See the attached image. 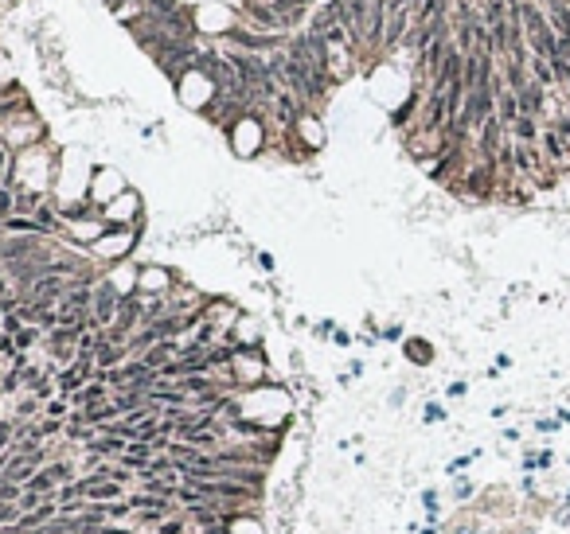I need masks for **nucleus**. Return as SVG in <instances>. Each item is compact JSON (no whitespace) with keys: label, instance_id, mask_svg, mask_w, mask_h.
<instances>
[{"label":"nucleus","instance_id":"nucleus-1","mask_svg":"<svg viewBox=\"0 0 570 534\" xmlns=\"http://www.w3.org/2000/svg\"><path fill=\"white\" fill-rule=\"evenodd\" d=\"M519 20H524L527 51L551 63V59L559 55V36H555V28H551V20H547V16H543L535 4H524V0H519Z\"/></svg>","mask_w":570,"mask_h":534},{"label":"nucleus","instance_id":"nucleus-2","mask_svg":"<svg viewBox=\"0 0 570 534\" xmlns=\"http://www.w3.org/2000/svg\"><path fill=\"white\" fill-rule=\"evenodd\" d=\"M129 507H133L137 523L141 527H161L164 519H172L176 515V499H161V496H148V491H137V496H126Z\"/></svg>","mask_w":570,"mask_h":534},{"label":"nucleus","instance_id":"nucleus-3","mask_svg":"<svg viewBox=\"0 0 570 534\" xmlns=\"http://www.w3.org/2000/svg\"><path fill=\"white\" fill-rule=\"evenodd\" d=\"M118 304H121V289L113 281H98L94 285V300H90V316H94V328H110L113 316H118Z\"/></svg>","mask_w":570,"mask_h":534},{"label":"nucleus","instance_id":"nucleus-4","mask_svg":"<svg viewBox=\"0 0 570 534\" xmlns=\"http://www.w3.org/2000/svg\"><path fill=\"white\" fill-rule=\"evenodd\" d=\"M539 145H543V156H547L551 164H559V168H563V164L570 160V140L555 129V125H547V129H543Z\"/></svg>","mask_w":570,"mask_h":534},{"label":"nucleus","instance_id":"nucleus-5","mask_svg":"<svg viewBox=\"0 0 570 534\" xmlns=\"http://www.w3.org/2000/svg\"><path fill=\"white\" fill-rule=\"evenodd\" d=\"M126 437H113V433H102V437H94L86 445V456H98V461H121L126 456Z\"/></svg>","mask_w":570,"mask_h":534},{"label":"nucleus","instance_id":"nucleus-6","mask_svg":"<svg viewBox=\"0 0 570 534\" xmlns=\"http://www.w3.org/2000/svg\"><path fill=\"white\" fill-rule=\"evenodd\" d=\"M110 398H113V390L106 386V382H86V386L71 398V406L74 410H98V406H106Z\"/></svg>","mask_w":570,"mask_h":534},{"label":"nucleus","instance_id":"nucleus-7","mask_svg":"<svg viewBox=\"0 0 570 534\" xmlns=\"http://www.w3.org/2000/svg\"><path fill=\"white\" fill-rule=\"evenodd\" d=\"M137 483H141V491L161 496V499H176V491H180V476L176 472H168V476H137Z\"/></svg>","mask_w":570,"mask_h":534},{"label":"nucleus","instance_id":"nucleus-8","mask_svg":"<svg viewBox=\"0 0 570 534\" xmlns=\"http://www.w3.org/2000/svg\"><path fill=\"white\" fill-rule=\"evenodd\" d=\"M113 410H118L121 417L126 414H133V410H141V406L148 402V394H141V390H133V386H126V390H113Z\"/></svg>","mask_w":570,"mask_h":534},{"label":"nucleus","instance_id":"nucleus-9","mask_svg":"<svg viewBox=\"0 0 570 534\" xmlns=\"http://www.w3.org/2000/svg\"><path fill=\"white\" fill-rule=\"evenodd\" d=\"M497 118H500L504 129H512V125L519 121V98L512 94V90H500L497 94Z\"/></svg>","mask_w":570,"mask_h":534},{"label":"nucleus","instance_id":"nucleus-10","mask_svg":"<svg viewBox=\"0 0 570 534\" xmlns=\"http://www.w3.org/2000/svg\"><path fill=\"white\" fill-rule=\"evenodd\" d=\"M527 71H531V82L535 86H543V90H551L555 86V71H551V63L547 59H539V55H531V59H527Z\"/></svg>","mask_w":570,"mask_h":534},{"label":"nucleus","instance_id":"nucleus-11","mask_svg":"<svg viewBox=\"0 0 570 534\" xmlns=\"http://www.w3.org/2000/svg\"><path fill=\"white\" fill-rule=\"evenodd\" d=\"M24 390V366H8L4 374H0V398H12Z\"/></svg>","mask_w":570,"mask_h":534},{"label":"nucleus","instance_id":"nucleus-12","mask_svg":"<svg viewBox=\"0 0 570 534\" xmlns=\"http://www.w3.org/2000/svg\"><path fill=\"white\" fill-rule=\"evenodd\" d=\"M551 28H555L559 39H570V8L563 4V0L551 4Z\"/></svg>","mask_w":570,"mask_h":534},{"label":"nucleus","instance_id":"nucleus-13","mask_svg":"<svg viewBox=\"0 0 570 534\" xmlns=\"http://www.w3.org/2000/svg\"><path fill=\"white\" fill-rule=\"evenodd\" d=\"M39 336H44V332H39V328H36V324H28V328H20V332H16V336H12V344H16V351H24V355H28V351H31V347H36V344H39Z\"/></svg>","mask_w":570,"mask_h":534},{"label":"nucleus","instance_id":"nucleus-14","mask_svg":"<svg viewBox=\"0 0 570 534\" xmlns=\"http://www.w3.org/2000/svg\"><path fill=\"white\" fill-rule=\"evenodd\" d=\"M402 347H407V359H410V363H418V366H426L429 359H434V351H429L426 339H407Z\"/></svg>","mask_w":570,"mask_h":534},{"label":"nucleus","instance_id":"nucleus-15","mask_svg":"<svg viewBox=\"0 0 570 534\" xmlns=\"http://www.w3.org/2000/svg\"><path fill=\"white\" fill-rule=\"evenodd\" d=\"M71 410H74L71 398H51V402H44V417H55V421H67Z\"/></svg>","mask_w":570,"mask_h":534},{"label":"nucleus","instance_id":"nucleus-16","mask_svg":"<svg viewBox=\"0 0 570 534\" xmlns=\"http://www.w3.org/2000/svg\"><path fill=\"white\" fill-rule=\"evenodd\" d=\"M55 390H59V386H55V379H51V374H44V379H39L36 386L28 390V394H31V398H39V402H51Z\"/></svg>","mask_w":570,"mask_h":534},{"label":"nucleus","instance_id":"nucleus-17","mask_svg":"<svg viewBox=\"0 0 570 534\" xmlns=\"http://www.w3.org/2000/svg\"><path fill=\"white\" fill-rule=\"evenodd\" d=\"M188 523H192V519H188V515L180 511V515H172V519H164L153 534H184V530H188Z\"/></svg>","mask_w":570,"mask_h":534},{"label":"nucleus","instance_id":"nucleus-18","mask_svg":"<svg viewBox=\"0 0 570 534\" xmlns=\"http://www.w3.org/2000/svg\"><path fill=\"white\" fill-rule=\"evenodd\" d=\"M129 515H133L129 499H118V503H106V519H110V523H126Z\"/></svg>","mask_w":570,"mask_h":534},{"label":"nucleus","instance_id":"nucleus-19","mask_svg":"<svg viewBox=\"0 0 570 534\" xmlns=\"http://www.w3.org/2000/svg\"><path fill=\"white\" fill-rule=\"evenodd\" d=\"M74 499H82V491H78V476H74L71 483H63V488L55 491V503H59V507H63V503H74Z\"/></svg>","mask_w":570,"mask_h":534},{"label":"nucleus","instance_id":"nucleus-20","mask_svg":"<svg viewBox=\"0 0 570 534\" xmlns=\"http://www.w3.org/2000/svg\"><path fill=\"white\" fill-rule=\"evenodd\" d=\"M20 496H24V488H20V483H12V480H0V503H20Z\"/></svg>","mask_w":570,"mask_h":534},{"label":"nucleus","instance_id":"nucleus-21","mask_svg":"<svg viewBox=\"0 0 570 534\" xmlns=\"http://www.w3.org/2000/svg\"><path fill=\"white\" fill-rule=\"evenodd\" d=\"M211 339H215V320H203L200 328H195V339H192V344H200V347H215Z\"/></svg>","mask_w":570,"mask_h":534},{"label":"nucleus","instance_id":"nucleus-22","mask_svg":"<svg viewBox=\"0 0 570 534\" xmlns=\"http://www.w3.org/2000/svg\"><path fill=\"white\" fill-rule=\"evenodd\" d=\"M12 441H16V425L12 421H0V456H8Z\"/></svg>","mask_w":570,"mask_h":534},{"label":"nucleus","instance_id":"nucleus-23","mask_svg":"<svg viewBox=\"0 0 570 534\" xmlns=\"http://www.w3.org/2000/svg\"><path fill=\"white\" fill-rule=\"evenodd\" d=\"M422 507H426V519L437 523V491H434V488L422 491Z\"/></svg>","mask_w":570,"mask_h":534},{"label":"nucleus","instance_id":"nucleus-24","mask_svg":"<svg viewBox=\"0 0 570 534\" xmlns=\"http://www.w3.org/2000/svg\"><path fill=\"white\" fill-rule=\"evenodd\" d=\"M0 328H4L8 336H16V332H20V328H28V324L20 320V312H8V316H0Z\"/></svg>","mask_w":570,"mask_h":534},{"label":"nucleus","instance_id":"nucleus-25","mask_svg":"<svg viewBox=\"0 0 570 534\" xmlns=\"http://www.w3.org/2000/svg\"><path fill=\"white\" fill-rule=\"evenodd\" d=\"M422 421H426V425H434V421H445V410H442V406H437V402H429V406H426V414H422Z\"/></svg>","mask_w":570,"mask_h":534},{"label":"nucleus","instance_id":"nucleus-26","mask_svg":"<svg viewBox=\"0 0 570 534\" xmlns=\"http://www.w3.org/2000/svg\"><path fill=\"white\" fill-rule=\"evenodd\" d=\"M477 461V453H469V456H457V461H449V472H461L465 464H473Z\"/></svg>","mask_w":570,"mask_h":534},{"label":"nucleus","instance_id":"nucleus-27","mask_svg":"<svg viewBox=\"0 0 570 534\" xmlns=\"http://www.w3.org/2000/svg\"><path fill=\"white\" fill-rule=\"evenodd\" d=\"M453 496H457V499H469V496H473V483H457V488H453Z\"/></svg>","mask_w":570,"mask_h":534},{"label":"nucleus","instance_id":"nucleus-28","mask_svg":"<svg viewBox=\"0 0 570 534\" xmlns=\"http://www.w3.org/2000/svg\"><path fill=\"white\" fill-rule=\"evenodd\" d=\"M383 339H402V328H399V324H391V328H383Z\"/></svg>","mask_w":570,"mask_h":534},{"label":"nucleus","instance_id":"nucleus-29","mask_svg":"<svg viewBox=\"0 0 570 534\" xmlns=\"http://www.w3.org/2000/svg\"><path fill=\"white\" fill-rule=\"evenodd\" d=\"M332 339H336V347H348V344H352L348 332H332Z\"/></svg>","mask_w":570,"mask_h":534},{"label":"nucleus","instance_id":"nucleus-30","mask_svg":"<svg viewBox=\"0 0 570 534\" xmlns=\"http://www.w3.org/2000/svg\"><path fill=\"white\" fill-rule=\"evenodd\" d=\"M465 390H469L465 382H453V386H449V398H461V394H465Z\"/></svg>","mask_w":570,"mask_h":534},{"label":"nucleus","instance_id":"nucleus-31","mask_svg":"<svg viewBox=\"0 0 570 534\" xmlns=\"http://www.w3.org/2000/svg\"><path fill=\"white\" fill-rule=\"evenodd\" d=\"M559 421H563V425H570V410H563V414H559Z\"/></svg>","mask_w":570,"mask_h":534},{"label":"nucleus","instance_id":"nucleus-32","mask_svg":"<svg viewBox=\"0 0 570 534\" xmlns=\"http://www.w3.org/2000/svg\"><path fill=\"white\" fill-rule=\"evenodd\" d=\"M0 4H4V8H12V4H20V0H0Z\"/></svg>","mask_w":570,"mask_h":534},{"label":"nucleus","instance_id":"nucleus-33","mask_svg":"<svg viewBox=\"0 0 570 534\" xmlns=\"http://www.w3.org/2000/svg\"><path fill=\"white\" fill-rule=\"evenodd\" d=\"M422 534H434V527H426V530H422Z\"/></svg>","mask_w":570,"mask_h":534}]
</instances>
